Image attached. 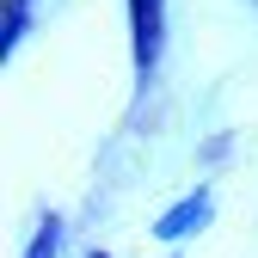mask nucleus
<instances>
[{
	"label": "nucleus",
	"mask_w": 258,
	"mask_h": 258,
	"mask_svg": "<svg viewBox=\"0 0 258 258\" xmlns=\"http://www.w3.org/2000/svg\"><path fill=\"white\" fill-rule=\"evenodd\" d=\"M86 258H111V252H86Z\"/></svg>",
	"instance_id": "6"
},
{
	"label": "nucleus",
	"mask_w": 258,
	"mask_h": 258,
	"mask_svg": "<svg viewBox=\"0 0 258 258\" xmlns=\"http://www.w3.org/2000/svg\"><path fill=\"white\" fill-rule=\"evenodd\" d=\"M209 215H215V197H209V184H197V190H184L172 209H160L154 240H190L197 228H209Z\"/></svg>",
	"instance_id": "2"
},
{
	"label": "nucleus",
	"mask_w": 258,
	"mask_h": 258,
	"mask_svg": "<svg viewBox=\"0 0 258 258\" xmlns=\"http://www.w3.org/2000/svg\"><path fill=\"white\" fill-rule=\"evenodd\" d=\"M246 7H252V13H258V0H246Z\"/></svg>",
	"instance_id": "7"
},
{
	"label": "nucleus",
	"mask_w": 258,
	"mask_h": 258,
	"mask_svg": "<svg viewBox=\"0 0 258 258\" xmlns=\"http://www.w3.org/2000/svg\"><path fill=\"white\" fill-rule=\"evenodd\" d=\"M25 258H61V215L55 209L37 215V234L25 240Z\"/></svg>",
	"instance_id": "4"
},
{
	"label": "nucleus",
	"mask_w": 258,
	"mask_h": 258,
	"mask_svg": "<svg viewBox=\"0 0 258 258\" xmlns=\"http://www.w3.org/2000/svg\"><path fill=\"white\" fill-rule=\"evenodd\" d=\"M228 148H234V136H215V142H203V160H228Z\"/></svg>",
	"instance_id": "5"
},
{
	"label": "nucleus",
	"mask_w": 258,
	"mask_h": 258,
	"mask_svg": "<svg viewBox=\"0 0 258 258\" xmlns=\"http://www.w3.org/2000/svg\"><path fill=\"white\" fill-rule=\"evenodd\" d=\"M31 7H37V0H7V7H0V55H13V49L25 43V31H31Z\"/></svg>",
	"instance_id": "3"
},
{
	"label": "nucleus",
	"mask_w": 258,
	"mask_h": 258,
	"mask_svg": "<svg viewBox=\"0 0 258 258\" xmlns=\"http://www.w3.org/2000/svg\"><path fill=\"white\" fill-rule=\"evenodd\" d=\"M129 49H136V92H148L166 49V0H129Z\"/></svg>",
	"instance_id": "1"
}]
</instances>
